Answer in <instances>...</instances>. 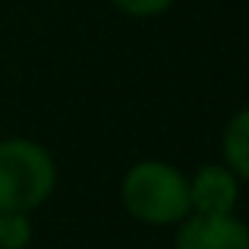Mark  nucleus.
Instances as JSON below:
<instances>
[{
    "label": "nucleus",
    "mask_w": 249,
    "mask_h": 249,
    "mask_svg": "<svg viewBox=\"0 0 249 249\" xmlns=\"http://www.w3.org/2000/svg\"><path fill=\"white\" fill-rule=\"evenodd\" d=\"M123 205L136 221L174 224L189 218V180L164 161H142L123 177Z\"/></svg>",
    "instance_id": "nucleus-1"
},
{
    "label": "nucleus",
    "mask_w": 249,
    "mask_h": 249,
    "mask_svg": "<svg viewBox=\"0 0 249 249\" xmlns=\"http://www.w3.org/2000/svg\"><path fill=\"white\" fill-rule=\"evenodd\" d=\"M177 249H249V227L233 214H196L180 227Z\"/></svg>",
    "instance_id": "nucleus-3"
},
{
    "label": "nucleus",
    "mask_w": 249,
    "mask_h": 249,
    "mask_svg": "<svg viewBox=\"0 0 249 249\" xmlns=\"http://www.w3.org/2000/svg\"><path fill=\"white\" fill-rule=\"evenodd\" d=\"M57 183L51 155L29 139L0 142V214L19 212L29 214L38 208Z\"/></svg>",
    "instance_id": "nucleus-2"
},
{
    "label": "nucleus",
    "mask_w": 249,
    "mask_h": 249,
    "mask_svg": "<svg viewBox=\"0 0 249 249\" xmlns=\"http://www.w3.org/2000/svg\"><path fill=\"white\" fill-rule=\"evenodd\" d=\"M110 3L129 16H155V13H164L174 0H110Z\"/></svg>",
    "instance_id": "nucleus-7"
},
{
    "label": "nucleus",
    "mask_w": 249,
    "mask_h": 249,
    "mask_svg": "<svg viewBox=\"0 0 249 249\" xmlns=\"http://www.w3.org/2000/svg\"><path fill=\"white\" fill-rule=\"evenodd\" d=\"M189 205L196 214H231L237 205V180L227 167L208 164L189 183Z\"/></svg>",
    "instance_id": "nucleus-4"
},
{
    "label": "nucleus",
    "mask_w": 249,
    "mask_h": 249,
    "mask_svg": "<svg viewBox=\"0 0 249 249\" xmlns=\"http://www.w3.org/2000/svg\"><path fill=\"white\" fill-rule=\"evenodd\" d=\"M32 240V224L19 212L0 214V249H25Z\"/></svg>",
    "instance_id": "nucleus-6"
},
{
    "label": "nucleus",
    "mask_w": 249,
    "mask_h": 249,
    "mask_svg": "<svg viewBox=\"0 0 249 249\" xmlns=\"http://www.w3.org/2000/svg\"><path fill=\"white\" fill-rule=\"evenodd\" d=\"M224 155L227 164L237 170L240 177L249 180V107L240 110L224 129Z\"/></svg>",
    "instance_id": "nucleus-5"
}]
</instances>
